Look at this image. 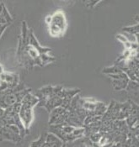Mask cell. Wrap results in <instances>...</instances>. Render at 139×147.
I'll return each instance as SVG.
<instances>
[{"mask_svg":"<svg viewBox=\"0 0 139 147\" xmlns=\"http://www.w3.org/2000/svg\"><path fill=\"white\" fill-rule=\"evenodd\" d=\"M38 102H39L38 98L35 95L31 94V92L27 93L21 101V107L19 112V116L26 130V133H28L31 125L33 121L34 107L37 105Z\"/></svg>","mask_w":139,"mask_h":147,"instance_id":"cell-1","label":"cell"},{"mask_svg":"<svg viewBox=\"0 0 139 147\" xmlns=\"http://www.w3.org/2000/svg\"><path fill=\"white\" fill-rule=\"evenodd\" d=\"M49 24V32L53 37H59L64 34L67 29V20L64 13L57 11L51 16Z\"/></svg>","mask_w":139,"mask_h":147,"instance_id":"cell-2","label":"cell"},{"mask_svg":"<svg viewBox=\"0 0 139 147\" xmlns=\"http://www.w3.org/2000/svg\"><path fill=\"white\" fill-rule=\"evenodd\" d=\"M20 132L16 125H5L0 121V139L10 140L14 143L20 141Z\"/></svg>","mask_w":139,"mask_h":147,"instance_id":"cell-3","label":"cell"},{"mask_svg":"<svg viewBox=\"0 0 139 147\" xmlns=\"http://www.w3.org/2000/svg\"><path fill=\"white\" fill-rule=\"evenodd\" d=\"M108 76L113 79L112 85L116 90L120 91L127 88V86L129 82V78L125 72L122 71L116 74H108Z\"/></svg>","mask_w":139,"mask_h":147,"instance_id":"cell-4","label":"cell"},{"mask_svg":"<svg viewBox=\"0 0 139 147\" xmlns=\"http://www.w3.org/2000/svg\"><path fill=\"white\" fill-rule=\"evenodd\" d=\"M107 110V108L106 106L104 105L103 102H97L96 103V107H95V109H94V114L97 116V115H102L104 114V112Z\"/></svg>","mask_w":139,"mask_h":147,"instance_id":"cell-5","label":"cell"},{"mask_svg":"<svg viewBox=\"0 0 139 147\" xmlns=\"http://www.w3.org/2000/svg\"><path fill=\"white\" fill-rule=\"evenodd\" d=\"M90 139H91V140L94 141V143H97L101 139V136L100 134H93L92 136H90Z\"/></svg>","mask_w":139,"mask_h":147,"instance_id":"cell-6","label":"cell"},{"mask_svg":"<svg viewBox=\"0 0 139 147\" xmlns=\"http://www.w3.org/2000/svg\"><path fill=\"white\" fill-rule=\"evenodd\" d=\"M3 67H2V66L0 65V75H1L2 73H3Z\"/></svg>","mask_w":139,"mask_h":147,"instance_id":"cell-7","label":"cell"}]
</instances>
